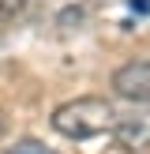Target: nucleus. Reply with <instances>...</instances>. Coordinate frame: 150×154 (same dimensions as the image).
I'll return each instance as SVG.
<instances>
[{
  "label": "nucleus",
  "mask_w": 150,
  "mask_h": 154,
  "mask_svg": "<svg viewBox=\"0 0 150 154\" xmlns=\"http://www.w3.org/2000/svg\"><path fill=\"white\" fill-rule=\"evenodd\" d=\"M52 128L64 139H98L112 135L116 128V109L105 98H71V102L52 109Z\"/></svg>",
  "instance_id": "1"
},
{
  "label": "nucleus",
  "mask_w": 150,
  "mask_h": 154,
  "mask_svg": "<svg viewBox=\"0 0 150 154\" xmlns=\"http://www.w3.org/2000/svg\"><path fill=\"white\" fill-rule=\"evenodd\" d=\"M112 90L128 102H150V57L120 64L112 72Z\"/></svg>",
  "instance_id": "2"
},
{
  "label": "nucleus",
  "mask_w": 150,
  "mask_h": 154,
  "mask_svg": "<svg viewBox=\"0 0 150 154\" xmlns=\"http://www.w3.org/2000/svg\"><path fill=\"white\" fill-rule=\"evenodd\" d=\"M112 139L120 147L135 150L150 143V113H135V117H120L116 113V128H112Z\"/></svg>",
  "instance_id": "3"
},
{
  "label": "nucleus",
  "mask_w": 150,
  "mask_h": 154,
  "mask_svg": "<svg viewBox=\"0 0 150 154\" xmlns=\"http://www.w3.org/2000/svg\"><path fill=\"white\" fill-rule=\"evenodd\" d=\"M26 4H30V0H0V23H11L15 15H22Z\"/></svg>",
  "instance_id": "4"
},
{
  "label": "nucleus",
  "mask_w": 150,
  "mask_h": 154,
  "mask_svg": "<svg viewBox=\"0 0 150 154\" xmlns=\"http://www.w3.org/2000/svg\"><path fill=\"white\" fill-rule=\"evenodd\" d=\"M8 154H49V150H45L41 143H34V139H22V143H15Z\"/></svg>",
  "instance_id": "5"
},
{
  "label": "nucleus",
  "mask_w": 150,
  "mask_h": 154,
  "mask_svg": "<svg viewBox=\"0 0 150 154\" xmlns=\"http://www.w3.org/2000/svg\"><path fill=\"white\" fill-rule=\"evenodd\" d=\"M0 135H4V113H0Z\"/></svg>",
  "instance_id": "6"
}]
</instances>
